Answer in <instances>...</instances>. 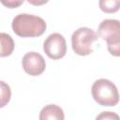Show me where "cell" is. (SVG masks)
<instances>
[{"label":"cell","mask_w":120,"mask_h":120,"mask_svg":"<svg viewBox=\"0 0 120 120\" xmlns=\"http://www.w3.org/2000/svg\"><path fill=\"white\" fill-rule=\"evenodd\" d=\"M1 3L4 6L8 7V8H17V7L21 6L23 3V1H22V0H20V1L19 0H8V1L1 0Z\"/></svg>","instance_id":"7c38bea8"},{"label":"cell","mask_w":120,"mask_h":120,"mask_svg":"<svg viewBox=\"0 0 120 120\" xmlns=\"http://www.w3.org/2000/svg\"><path fill=\"white\" fill-rule=\"evenodd\" d=\"M28 3H30V4H33V5H42V4H44V3H47V1L43 0V1H41V2H38V1L29 0V1H28Z\"/></svg>","instance_id":"4fadbf2b"},{"label":"cell","mask_w":120,"mask_h":120,"mask_svg":"<svg viewBox=\"0 0 120 120\" xmlns=\"http://www.w3.org/2000/svg\"><path fill=\"white\" fill-rule=\"evenodd\" d=\"M99 8L102 11L106 13H112L116 12L120 7L119 0H101L98 2Z\"/></svg>","instance_id":"30bf717a"},{"label":"cell","mask_w":120,"mask_h":120,"mask_svg":"<svg viewBox=\"0 0 120 120\" xmlns=\"http://www.w3.org/2000/svg\"><path fill=\"white\" fill-rule=\"evenodd\" d=\"M63 109L55 104H49L43 107L39 112V120H64Z\"/></svg>","instance_id":"52a82bcc"},{"label":"cell","mask_w":120,"mask_h":120,"mask_svg":"<svg viewBox=\"0 0 120 120\" xmlns=\"http://www.w3.org/2000/svg\"><path fill=\"white\" fill-rule=\"evenodd\" d=\"M98 37L107 41L108 51L114 56H119L120 52V22L118 20H103L98 29Z\"/></svg>","instance_id":"3957f363"},{"label":"cell","mask_w":120,"mask_h":120,"mask_svg":"<svg viewBox=\"0 0 120 120\" xmlns=\"http://www.w3.org/2000/svg\"><path fill=\"white\" fill-rule=\"evenodd\" d=\"M14 41L10 35L0 33V57H7L13 52Z\"/></svg>","instance_id":"ba28073f"},{"label":"cell","mask_w":120,"mask_h":120,"mask_svg":"<svg viewBox=\"0 0 120 120\" xmlns=\"http://www.w3.org/2000/svg\"><path fill=\"white\" fill-rule=\"evenodd\" d=\"M11 97V90L9 85L3 82L0 81V108L5 107L8 101L10 100Z\"/></svg>","instance_id":"9c48e42d"},{"label":"cell","mask_w":120,"mask_h":120,"mask_svg":"<svg viewBox=\"0 0 120 120\" xmlns=\"http://www.w3.org/2000/svg\"><path fill=\"white\" fill-rule=\"evenodd\" d=\"M43 51L51 59L57 60L63 58L67 52L65 38L59 33L51 34L43 43Z\"/></svg>","instance_id":"5b68a950"},{"label":"cell","mask_w":120,"mask_h":120,"mask_svg":"<svg viewBox=\"0 0 120 120\" xmlns=\"http://www.w3.org/2000/svg\"><path fill=\"white\" fill-rule=\"evenodd\" d=\"M23 70L31 76H38L44 72L46 63L43 56L36 52L25 53L22 60Z\"/></svg>","instance_id":"8992f818"},{"label":"cell","mask_w":120,"mask_h":120,"mask_svg":"<svg viewBox=\"0 0 120 120\" xmlns=\"http://www.w3.org/2000/svg\"><path fill=\"white\" fill-rule=\"evenodd\" d=\"M92 97L101 106H115L119 101V94L115 84L107 79L97 80L91 88Z\"/></svg>","instance_id":"7a4b0ae2"},{"label":"cell","mask_w":120,"mask_h":120,"mask_svg":"<svg viewBox=\"0 0 120 120\" xmlns=\"http://www.w3.org/2000/svg\"><path fill=\"white\" fill-rule=\"evenodd\" d=\"M97 33L88 27H80L71 36V46L75 53L79 55H88L92 50V43L98 40Z\"/></svg>","instance_id":"277c9868"},{"label":"cell","mask_w":120,"mask_h":120,"mask_svg":"<svg viewBox=\"0 0 120 120\" xmlns=\"http://www.w3.org/2000/svg\"><path fill=\"white\" fill-rule=\"evenodd\" d=\"M13 32L21 38H35L41 36L47 27L45 21L36 15L20 13L11 22Z\"/></svg>","instance_id":"6da1fadb"},{"label":"cell","mask_w":120,"mask_h":120,"mask_svg":"<svg viewBox=\"0 0 120 120\" xmlns=\"http://www.w3.org/2000/svg\"><path fill=\"white\" fill-rule=\"evenodd\" d=\"M96 120H120L119 115L113 112H102L97 117Z\"/></svg>","instance_id":"8fae6325"}]
</instances>
